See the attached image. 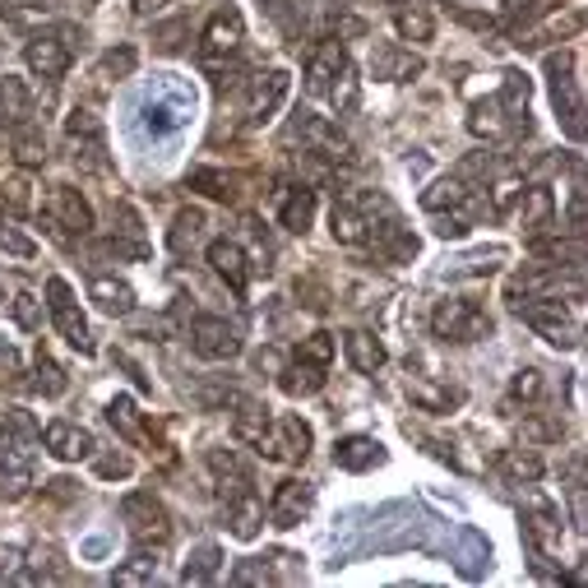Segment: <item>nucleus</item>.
<instances>
[{"label": "nucleus", "instance_id": "cd10ccee", "mask_svg": "<svg viewBox=\"0 0 588 588\" xmlns=\"http://www.w3.org/2000/svg\"><path fill=\"white\" fill-rule=\"evenodd\" d=\"M547 228H557V200L547 186H524V232L538 237Z\"/></svg>", "mask_w": 588, "mask_h": 588}, {"label": "nucleus", "instance_id": "58836bf2", "mask_svg": "<svg viewBox=\"0 0 588 588\" xmlns=\"http://www.w3.org/2000/svg\"><path fill=\"white\" fill-rule=\"evenodd\" d=\"M209 469H214V477L222 482V487H241V482H251V473H246V463L237 459V449H209Z\"/></svg>", "mask_w": 588, "mask_h": 588}, {"label": "nucleus", "instance_id": "0e129e2a", "mask_svg": "<svg viewBox=\"0 0 588 588\" xmlns=\"http://www.w3.org/2000/svg\"><path fill=\"white\" fill-rule=\"evenodd\" d=\"M84 5H98V0H84Z\"/></svg>", "mask_w": 588, "mask_h": 588}, {"label": "nucleus", "instance_id": "864d4df0", "mask_svg": "<svg viewBox=\"0 0 588 588\" xmlns=\"http://www.w3.org/2000/svg\"><path fill=\"white\" fill-rule=\"evenodd\" d=\"M0 246H5L10 255H20V259H33V255H38V246H33L28 237H20V232H14L5 218H0Z\"/></svg>", "mask_w": 588, "mask_h": 588}, {"label": "nucleus", "instance_id": "6e6d98bb", "mask_svg": "<svg viewBox=\"0 0 588 588\" xmlns=\"http://www.w3.org/2000/svg\"><path fill=\"white\" fill-rule=\"evenodd\" d=\"M24 570V551L20 547H0V584L14 579Z\"/></svg>", "mask_w": 588, "mask_h": 588}, {"label": "nucleus", "instance_id": "393cba45", "mask_svg": "<svg viewBox=\"0 0 588 588\" xmlns=\"http://www.w3.org/2000/svg\"><path fill=\"white\" fill-rule=\"evenodd\" d=\"M10 153L20 167H42L47 163V135L42 126H33V120H20V126H10Z\"/></svg>", "mask_w": 588, "mask_h": 588}, {"label": "nucleus", "instance_id": "412c9836", "mask_svg": "<svg viewBox=\"0 0 588 588\" xmlns=\"http://www.w3.org/2000/svg\"><path fill=\"white\" fill-rule=\"evenodd\" d=\"M579 28H584V10H575V5H570L565 14H561V10H551V14H547V24L528 28V33H524V42H519V47L538 51V47H547V42H565V38H575Z\"/></svg>", "mask_w": 588, "mask_h": 588}, {"label": "nucleus", "instance_id": "aec40b11", "mask_svg": "<svg viewBox=\"0 0 588 588\" xmlns=\"http://www.w3.org/2000/svg\"><path fill=\"white\" fill-rule=\"evenodd\" d=\"M524 533H528V547L542 557L547 547L561 542V510L551 506V500H533L528 514H524Z\"/></svg>", "mask_w": 588, "mask_h": 588}, {"label": "nucleus", "instance_id": "9d476101", "mask_svg": "<svg viewBox=\"0 0 588 588\" xmlns=\"http://www.w3.org/2000/svg\"><path fill=\"white\" fill-rule=\"evenodd\" d=\"M241 42H246V20L232 10V5H222L209 14V24H204L200 33V51H204V65H214V61H232Z\"/></svg>", "mask_w": 588, "mask_h": 588}, {"label": "nucleus", "instance_id": "4be33fe9", "mask_svg": "<svg viewBox=\"0 0 588 588\" xmlns=\"http://www.w3.org/2000/svg\"><path fill=\"white\" fill-rule=\"evenodd\" d=\"M279 222L287 232L306 237L316 222V190L310 186H283V204H279Z\"/></svg>", "mask_w": 588, "mask_h": 588}, {"label": "nucleus", "instance_id": "4d7b16f0", "mask_svg": "<svg viewBox=\"0 0 588 588\" xmlns=\"http://www.w3.org/2000/svg\"><path fill=\"white\" fill-rule=\"evenodd\" d=\"M167 5H177V0H135V14H140V20H153V14H163Z\"/></svg>", "mask_w": 588, "mask_h": 588}, {"label": "nucleus", "instance_id": "09e8293b", "mask_svg": "<svg viewBox=\"0 0 588 588\" xmlns=\"http://www.w3.org/2000/svg\"><path fill=\"white\" fill-rule=\"evenodd\" d=\"M232 584H273V565H269V561H259V557L241 561V565L232 570Z\"/></svg>", "mask_w": 588, "mask_h": 588}, {"label": "nucleus", "instance_id": "6ab92c4d", "mask_svg": "<svg viewBox=\"0 0 588 588\" xmlns=\"http://www.w3.org/2000/svg\"><path fill=\"white\" fill-rule=\"evenodd\" d=\"M422 71H426V65L412 56V51L394 47V42L375 47V56H371V75H375V79H389V84H408V79H418Z\"/></svg>", "mask_w": 588, "mask_h": 588}, {"label": "nucleus", "instance_id": "7c9ffc66", "mask_svg": "<svg viewBox=\"0 0 588 588\" xmlns=\"http://www.w3.org/2000/svg\"><path fill=\"white\" fill-rule=\"evenodd\" d=\"M394 24H399V38L404 42H431V38H436V24H431V14L418 5V0L394 5Z\"/></svg>", "mask_w": 588, "mask_h": 588}, {"label": "nucleus", "instance_id": "052dcab7", "mask_svg": "<svg viewBox=\"0 0 588 588\" xmlns=\"http://www.w3.org/2000/svg\"><path fill=\"white\" fill-rule=\"evenodd\" d=\"M5 459H10V449H5V445H0V469H5Z\"/></svg>", "mask_w": 588, "mask_h": 588}, {"label": "nucleus", "instance_id": "ddd939ff", "mask_svg": "<svg viewBox=\"0 0 588 588\" xmlns=\"http://www.w3.org/2000/svg\"><path fill=\"white\" fill-rule=\"evenodd\" d=\"M287 89H292L287 71H265V75L246 79V120H251V126H265V120H273V112L283 107Z\"/></svg>", "mask_w": 588, "mask_h": 588}, {"label": "nucleus", "instance_id": "e2e57ef3", "mask_svg": "<svg viewBox=\"0 0 588 588\" xmlns=\"http://www.w3.org/2000/svg\"><path fill=\"white\" fill-rule=\"evenodd\" d=\"M394 5H408V0H394Z\"/></svg>", "mask_w": 588, "mask_h": 588}, {"label": "nucleus", "instance_id": "f257e3e1", "mask_svg": "<svg viewBox=\"0 0 588 588\" xmlns=\"http://www.w3.org/2000/svg\"><path fill=\"white\" fill-rule=\"evenodd\" d=\"M519 316H524L547 343H557V348H579L584 343L579 292L570 302H561V292H551V297H524L519 302Z\"/></svg>", "mask_w": 588, "mask_h": 588}, {"label": "nucleus", "instance_id": "bf43d9fd", "mask_svg": "<svg viewBox=\"0 0 588 588\" xmlns=\"http://www.w3.org/2000/svg\"><path fill=\"white\" fill-rule=\"evenodd\" d=\"M265 5H269V10H273V14H279V10H283V5H287V0H265Z\"/></svg>", "mask_w": 588, "mask_h": 588}, {"label": "nucleus", "instance_id": "79ce46f5", "mask_svg": "<svg viewBox=\"0 0 588 588\" xmlns=\"http://www.w3.org/2000/svg\"><path fill=\"white\" fill-rule=\"evenodd\" d=\"M200 232H204V209H181L177 222H171V251H186Z\"/></svg>", "mask_w": 588, "mask_h": 588}, {"label": "nucleus", "instance_id": "2eb2a0df", "mask_svg": "<svg viewBox=\"0 0 588 588\" xmlns=\"http://www.w3.org/2000/svg\"><path fill=\"white\" fill-rule=\"evenodd\" d=\"M343 71H348V51H343L338 38H324V42L306 56V89H310V93H330L334 79H338Z\"/></svg>", "mask_w": 588, "mask_h": 588}, {"label": "nucleus", "instance_id": "1a4fd4ad", "mask_svg": "<svg viewBox=\"0 0 588 588\" xmlns=\"http://www.w3.org/2000/svg\"><path fill=\"white\" fill-rule=\"evenodd\" d=\"M255 449L273 463H302L310 455V426L302 418H269L265 436L255 440Z\"/></svg>", "mask_w": 588, "mask_h": 588}, {"label": "nucleus", "instance_id": "4c0bfd02", "mask_svg": "<svg viewBox=\"0 0 588 588\" xmlns=\"http://www.w3.org/2000/svg\"><path fill=\"white\" fill-rule=\"evenodd\" d=\"M33 491V463H10L5 459V469H0V496L5 500H24Z\"/></svg>", "mask_w": 588, "mask_h": 588}, {"label": "nucleus", "instance_id": "5fc2aeb1", "mask_svg": "<svg viewBox=\"0 0 588 588\" xmlns=\"http://www.w3.org/2000/svg\"><path fill=\"white\" fill-rule=\"evenodd\" d=\"M130 473H135L130 455H107V459H98V477H130Z\"/></svg>", "mask_w": 588, "mask_h": 588}, {"label": "nucleus", "instance_id": "f704fd0d", "mask_svg": "<svg viewBox=\"0 0 588 588\" xmlns=\"http://www.w3.org/2000/svg\"><path fill=\"white\" fill-rule=\"evenodd\" d=\"M0 204L10 214H28L33 209V186L24 171H0Z\"/></svg>", "mask_w": 588, "mask_h": 588}, {"label": "nucleus", "instance_id": "8fccbe9b", "mask_svg": "<svg viewBox=\"0 0 588 588\" xmlns=\"http://www.w3.org/2000/svg\"><path fill=\"white\" fill-rule=\"evenodd\" d=\"M506 463H510V473H514L519 482H538V477L547 473V463H542L538 455H533V449H524V455H510Z\"/></svg>", "mask_w": 588, "mask_h": 588}, {"label": "nucleus", "instance_id": "a211bd4d", "mask_svg": "<svg viewBox=\"0 0 588 588\" xmlns=\"http://www.w3.org/2000/svg\"><path fill=\"white\" fill-rule=\"evenodd\" d=\"M380 463H385V445L375 436H343L334 445V469L343 473H371Z\"/></svg>", "mask_w": 588, "mask_h": 588}, {"label": "nucleus", "instance_id": "a18cd8bd", "mask_svg": "<svg viewBox=\"0 0 588 588\" xmlns=\"http://www.w3.org/2000/svg\"><path fill=\"white\" fill-rule=\"evenodd\" d=\"M510 399H524V404L542 399V371H533V367L514 371V380H510Z\"/></svg>", "mask_w": 588, "mask_h": 588}, {"label": "nucleus", "instance_id": "5701e85b", "mask_svg": "<svg viewBox=\"0 0 588 588\" xmlns=\"http://www.w3.org/2000/svg\"><path fill=\"white\" fill-rule=\"evenodd\" d=\"M186 186L200 190V195H209V200H222V204H237L241 190H246V181H241L237 171H222V167H195Z\"/></svg>", "mask_w": 588, "mask_h": 588}, {"label": "nucleus", "instance_id": "de8ad7c7", "mask_svg": "<svg viewBox=\"0 0 588 588\" xmlns=\"http://www.w3.org/2000/svg\"><path fill=\"white\" fill-rule=\"evenodd\" d=\"M14 320H20V330H42V302L33 292H20L14 297Z\"/></svg>", "mask_w": 588, "mask_h": 588}, {"label": "nucleus", "instance_id": "3c124183", "mask_svg": "<svg viewBox=\"0 0 588 588\" xmlns=\"http://www.w3.org/2000/svg\"><path fill=\"white\" fill-rule=\"evenodd\" d=\"M297 357L320 361V367H330V357H334V338H330V334H310V338H302Z\"/></svg>", "mask_w": 588, "mask_h": 588}, {"label": "nucleus", "instance_id": "2f4dec72", "mask_svg": "<svg viewBox=\"0 0 588 588\" xmlns=\"http://www.w3.org/2000/svg\"><path fill=\"white\" fill-rule=\"evenodd\" d=\"M408 394H412V404L426 412H449L463 404V389H436V385H426V380H408Z\"/></svg>", "mask_w": 588, "mask_h": 588}, {"label": "nucleus", "instance_id": "603ef678", "mask_svg": "<svg viewBox=\"0 0 588 588\" xmlns=\"http://www.w3.org/2000/svg\"><path fill=\"white\" fill-rule=\"evenodd\" d=\"M330 102H334L338 112H353V107H357V79H353V65L338 75V84L330 89Z\"/></svg>", "mask_w": 588, "mask_h": 588}, {"label": "nucleus", "instance_id": "a19ab883", "mask_svg": "<svg viewBox=\"0 0 588 588\" xmlns=\"http://www.w3.org/2000/svg\"><path fill=\"white\" fill-rule=\"evenodd\" d=\"M135 65H140V51H135V47H112L107 56H102L98 75H102V79H130Z\"/></svg>", "mask_w": 588, "mask_h": 588}, {"label": "nucleus", "instance_id": "f03ea898", "mask_svg": "<svg viewBox=\"0 0 588 588\" xmlns=\"http://www.w3.org/2000/svg\"><path fill=\"white\" fill-rule=\"evenodd\" d=\"M431 334L445 343H477L491 334V316L473 297H445L431 310Z\"/></svg>", "mask_w": 588, "mask_h": 588}, {"label": "nucleus", "instance_id": "473e14b6", "mask_svg": "<svg viewBox=\"0 0 588 588\" xmlns=\"http://www.w3.org/2000/svg\"><path fill=\"white\" fill-rule=\"evenodd\" d=\"M107 422L120 431V436H126V440H135V445H140L144 436H149V431H144V422H140V408H135V399H126V394H120V399H112L107 404Z\"/></svg>", "mask_w": 588, "mask_h": 588}, {"label": "nucleus", "instance_id": "b1692460", "mask_svg": "<svg viewBox=\"0 0 588 588\" xmlns=\"http://www.w3.org/2000/svg\"><path fill=\"white\" fill-rule=\"evenodd\" d=\"M279 389L287 394V399H310V394L324 389V367H320V361L297 357L292 367L279 371Z\"/></svg>", "mask_w": 588, "mask_h": 588}, {"label": "nucleus", "instance_id": "e433bc0d", "mask_svg": "<svg viewBox=\"0 0 588 588\" xmlns=\"http://www.w3.org/2000/svg\"><path fill=\"white\" fill-rule=\"evenodd\" d=\"M65 135H71V144H102V120L89 107H75L65 116Z\"/></svg>", "mask_w": 588, "mask_h": 588}, {"label": "nucleus", "instance_id": "39448f33", "mask_svg": "<svg viewBox=\"0 0 588 588\" xmlns=\"http://www.w3.org/2000/svg\"><path fill=\"white\" fill-rule=\"evenodd\" d=\"M547 79H551V102L565 116L570 140H584V102H579V84H575V51H551L547 56Z\"/></svg>", "mask_w": 588, "mask_h": 588}, {"label": "nucleus", "instance_id": "7ed1b4c3", "mask_svg": "<svg viewBox=\"0 0 588 588\" xmlns=\"http://www.w3.org/2000/svg\"><path fill=\"white\" fill-rule=\"evenodd\" d=\"M120 519H126V528H130V538L140 542V551L171 542V514L153 491H130L120 500Z\"/></svg>", "mask_w": 588, "mask_h": 588}, {"label": "nucleus", "instance_id": "20e7f679", "mask_svg": "<svg viewBox=\"0 0 588 588\" xmlns=\"http://www.w3.org/2000/svg\"><path fill=\"white\" fill-rule=\"evenodd\" d=\"M47 232L61 241V246H75L79 237L93 232V204L79 195L75 186H51V204H47Z\"/></svg>", "mask_w": 588, "mask_h": 588}, {"label": "nucleus", "instance_id": "680f3d73", "mask_svg": "<svg viewBox=\"0 0 588 588\" xmlns=\"http://www.w3.org/2000/svg\"><path fill=\"white\" fill-rule=\"evenodd\" d=\"M334 5H353V0H334Z\"/></svg>", "mask_w": 588, "mask_h": 588}, {"label": "nucleus", "instance_id": "bb28decb", "mask_svg": "<svg viewBox=\"0 0 588 588\" xmlns=\"http://www.w3.org/2000/svg\"><path fill=\"white\" fill-rule=\"evenodd\" d=\"M89 297H93V306L98 310H107V316H130L135 310V287L126 283V279H98L89 283Z\"/></svg>", "mask_w": 588, "mask_h": 588}, {"label": "nucleus", "instance_id": "a878e982", "mask_svg": "<svg viewBox=\"0 0 588 588\" xmlns=\"http://www.w3.org/2000/svg\"><path fill=\"white\" fill-rule=\"evenodd\" d=\"M343 353H348L353 371H361V375H375L380 367H385V343H380L371 330H353L348 338H343Z\"/></svg>", "mask_w": 588, "mask_h": 588}, {"label": "nucleus", "instance_id": "423d86ee", "mask_svg": "<svg viewBox=\"0 0 588 588\" xmlns=\"http://www.w3.org/2000/svg\"><path fill=\"white\" fill-rule=\"evenodd\" d=\"M75 38L79 33L71 24H61L56 33H38L28 47H24V61H28V71L38 75V79H51L56 84L65 71H71V56H75Z\"/></svg>", "mask_w": 588, "mask_h": 588}, {"label": "nucleus", "instance_id": "9b49d317", "mask_svg": "<svg viewBox=\"0 0 588 588\" xmlns=\"http://www.w3.org/2000/svg\"><path fill=\"white\" fill-rule=\"evenodd\" d=\"M310 506H316V487H310L306 477H283L269 496V524L273 528H297L310 514Z\"/></svg>", "mask_w": 588, "mask_h": 588}, {"label": "nucleus", "instance_id": "0eeeda50", "mask_svg": "<svg viewBox=\"0 0 588 588\" xmlns=\"http://www.w3.org/2000/svg\"><path fill=\"white\" fill-rule=\"evenodd\" d=\"M292 130H297V140L306 144L310 158H330L334 167H338V163H343V167H353V163H357V149H353V140H348V135H343V130L334 126V120L302 112V116H297V126H292Z\"/></svg>", "mask_w": 588, "mask_h": 588}, {"label": "nucleus", "instance_id": "6e6552de", "mask_svg": "<svg viewBox=\"0 0 588 588\" xmlns=\"http://www.w3.org/2000/svg\"><path fill=\"white\" fill-rule=\"evenodd\" d=\"M47 306H51V320H56L61 338L71 343L75 353L93 357V334H89V320H84V310H79V302H75L71 283H65V279H47Z\"/></svg>", "mask_w": 588, "mask_h": 588}, {"label": "nucleus", "instance_id": "72a5a7b5", "mask_svg": "<svg viewBox=\"0 0 588 588\" xmlns=\"http://www.w3.org/2000/svg\"><path fill=\"white\" fill-rule=\"evenodd\" d=\"M218 561H222V551H218L214 542H204V547L190 551V561L181 565V579H186V584H209V579L218 575Z\"/></svg>", "mask_w": 588, "mask_h": 588}, {"label": "nucleus", "instance_id": "49530a36", "mask_svg": "<svg viewBox=\"0 0 588 588\" xmlns=\"http://www.w3.org/2000/svg\"><path fill=\"white\" fill-rule=\"evenodd\" d=\"M5 431H10L14 445H28V440H38L42 426H33V418H28L24 408H5Z\"/></svg>", "mask_w": 588, "mask_h": 588}, {"label": "nucleus", "instance_id": "ea45409f", "mask_svg": "<svg viewBox=\"0 0 588 588\" xmlns=\"http://www.w3.org/2000/svg\"><path fill=\"white\" fill-rule=\"evenodd\" d=\"M120 588H140V584H153L158 579V565H153V557L149 551H140L135 561H126V565H116V575H112Z\"/></svg>", "mask_w": 588, "mask_h": 588}, {"label": "nucleus", "instance_id": "c85d7f7f", "mask_svg": "<svg viewBox=\"0 0 588 588\" xmlns=\"http://www.w3.org/2000/svg\"><path fill=\"white\" fill-rule=\"evenodd\" d=\"M33 116V93H28V84L20 75H5L0 79V120L5 126H20V120Z\"/></svg>", "mask_w": 588, "mask_h": 588}, {"label": "nucleus", "instance_id": "f3484780", "mask_svg": "<svg viewBox=\"0 0 588 588\" xmlns=\"http://www.w3.org/2000/svg\"><path fill=\"white\" fill-rule=\"evenodd\" d=\"M228 524H232V538L241 542H255L259 538V524H265V500L251 491V482H241L228 500Z\"/></svg>", "mask_w": 588, "mask_h": 588}, {"label": "nucleus", "instance_id": "dca6fc26", "mask_svg": "<svg viewBox=\"0 0 588 588\" xmlns=\"http://www.w3.org/2000/svg\"><path fill=\"white\" fill-rule=\"evenodd\" d=\"M209 265H214L218 279L237 292V297H246V283H251V269L255 265L246 259V251H241V241H228V237L214 241V246H209Z\"/></svg>", "mask_w": 588, "mask_h": 588}, {"label": "nucleus", "instance_id": "f8f14e48", "mask_svg": "<svg viewBox=\"0 0 588 588\" xmlns=\"http://www.w3.org/2000/svg\"><path fill=\"white\" fill-rule=\"evenodd\" d=\"M190 348L204 361H232L241 353V334L218 316H195V324H190Z\"/></svg>", "mask_w": 588, "mask_h": 588}, {"label": "nucleus", "instance_id": "4468645a", "mask_svg": "<svg viewBox=\"0 0 588 588\" xmlns=\"http://www.w3.org/2000/svg\"><path fill=\"white\" fill-rule=\"evenodd\" d=\"M38 440L47 445V455H56L61 463H79V459H93V436L84 426H75V422H47L42 431H38Z\"/></svg>", "mask_w": 588, "mask_h": 588}, {"label": "nucleus", "instance_id": "13d9d810", "mask_svg": "<svg viewBox=\"0 0 588 588\" xmlns=\"http://www.w3.org/2000/svg\"><path fill=\"white\" fill-rule=\"evenodd\" d=\"M0 367H5V371H20V353H14L10 343H0Z\"/></svg>", "mask_w": 588, "mask_h": 588}, {"label": "nucleus", "instance_id": "c756f323", "mask_svg": "<svg viewBox=\"0 0 588 588\" xmlns=\"http://www.w3.org/2000/svg\"><path fill=\"white\" fill-rule=\"evenodd\" d=\"M265 426H269V408H265V404H255V399H237L232 436H237L241 445H255L259 436H265Z\"/></svg>", "mask_w": 588, "mask_h": 588}, {"label": "nucleus", "instance_id": "37998d69", "mask_svg": "<svg viewBox=\"0 0 588 588\" xmlns=\"http://www.w3.org/2000/svg\"><path fill=\"white\" fill-rule=\"evenodd\" d=\"M181 102H177V107H171V102H149V107H144V120H149V130L153 135H171V130H177L181 126Z\"/></svg>", "mask_w": 588, "mask_h": 588}, {"label": "nucleus", "instance_id": "c03bdc74", "mask_svg": "<svg viewBox=\"0 0 588 588\" xmlns=\"http://www.w3.org/2000/svg\"><path fill=\"white\" fill-rule=\"evenodd\" d=\"M519 195H524V181H519V177H500L496 186H491V214L496 218H506L510 209H514V200Z\"/></svg>", "mask_w": 588, "mask_h": 588}, {"label": "nucleus", "instance_id": "c9c22d12", "mask_svg": "<svg viewBox=\"0 0 588 588\" xmlns=\"http://www.w3.org/2000/svg\"><path fill=\"white\" fill-rule=\"evenodd\" d=\"M28 385H33V394H42V399H61V394L71 389V380H65V371L51 357H38V367H33Z\"/></svg>", "mask_w": 588, "mask_h": 588}]
</instances>
